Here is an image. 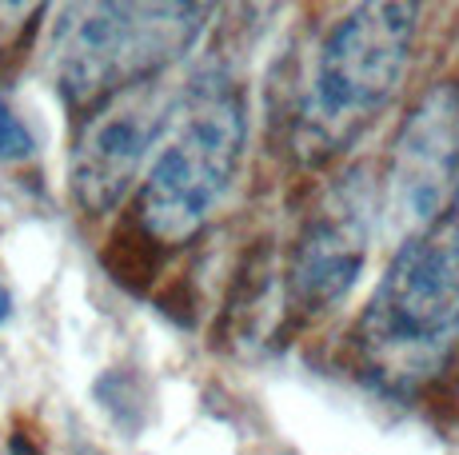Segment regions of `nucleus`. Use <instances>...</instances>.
Wrapping results in <instances>:
<instances>
[{
  "label": "nucleus",
  "instance_id": "nucleus-3",
  "mask_svg": "<svg viewBox=\"0 0 459 455\" xmlns=\"http://www.w3.org/2000/svg\"><path fill=\"white\" fill-rule=\"evenodd\" d=\"M420 32V0H359L328 32L299 112L307 160L348 148L392 104L408 76Z\"/></svg>",
  "mask_w": 459,
  "mask_h": 455
},
{
  "label": "nucleus",
  "instance_id": "nucleus-6",
  "mask_svg": "<svg viewBox=\"0 0 459 455\" xmlns=\"http://www.w3.org/2000/svg\"><path fill=\"white\" fill-rule=\"evenodd\" d=\"M372 228L376 200L359 176L320 200V208L299 228L284 272V300L296 316H320L351 292L368 264Z\"/></svg>",
  "mask_w": 459,
  "mask_h": 455
},
{
  "label": "nucleus",
  "instance_id": "nucleus-4",
  "mask_svg": "<svg viewBox=\"0 0 459 455\" xmlns=\"http://www.w3.org/2000/svg\"><path fill=\"white\" fill-rule=\"evenodd\" d=\"M172 104L160 96L156 76H128L104 96L68 156V196L88 220L117 212L120 200L136 188L156 152Z\"/></svg>",
  "mask_w": 459,
  "mask_h": 455
},
{
  "label": "nucleus",
  "instance_id": "nucleus-9",
  "mask_svg": "<svg viewBox=\"0 0 459 455\" xmlns=\"http://www.w3.org/2000/svg\"><path fill=\"white\" fill-rule=\"evenodd\" d=\"M32 148H37V144H32L29 124L16 116V108L8 104L4 89H0V160H4V164H21V160H29V156H32Z\"/></svg>",
  "mask_w": 459,
  "mask_h": 455
},
{
  "label": "nucleus",
  "instance_id": "nucleus-2",
  "mask_svg": "<svg viewBox=\"0 0 459 455\" xmlns=\"http://www.w3.org/2000/svg\"><path fill=\"white\" fill-rule=\"evenodd\" d=\"M356 360L376 388H428L459 344V228L447 220L400 240L356 323Z\"/></svg>",
  "mask_w": 459,
  "mask_h": 455
},
{
  "label": "nucleus",
  "instance_id": "nucleus-8",
  "mask_svg": "<svg viewBox=\"0 0 459 455\" xmlns=\"http://www.w3.org/2000/svg\"><path fill=\"white\" fill-rule=\"evenodd\" d=\"M220 0H136L128 76H160L192 52Z\"/></svg>",
  "mask_w": 459,
  "mask_h": 455
},
{
  "label": "nucleus",
  "instance_id": "nucleus-1",
  "mask_svg": "<svg viewBox=\"0 0 459 455\" xmlns=\"http://www.w3.org/2000/svg\"><path fill=\"white\" fill-rule=\"evenodd\" d=\"M248 144V108L232 76L204 73L172 104L156 152L140 176L136 220L164 248L192 244L236 184Z\"/></svg>",
  "mask_w": 459,
  "mask_h": 455
},
{
  "label": "nucleus",
  "instance_id": "nucleus-11",
  "mask_svg": "<svg viewBox=\"0 0 459 455\" xmlns=\"http://www.w3.org/2000/svg\"><path fill=\"white\" fill-rule=\"evenodd\" d=\"M8 316H13V292H8V288L0 284V323H4Z\"/></svg>",
  "mask_w": 459,
  "mask_h": 455
},
{
  "label": "nucleus",
  "instance_id": "nucleus-5",
  "mask_svg": "<svg viewBox=\"0 0 459 455\" xmlns=\"http://www.w3.org/2000/svg\"><path fill=\"white\" fill-rule=\"evenodd\" d=\"M459 204V84L444 81L408 112L387 164V220L400 240L447 224Z\"/></svg>",
  "mask_w": 459,
  "mask_h": 455
},
{
  "label": "nucleus",
  "instance_id": "nucleus-10",
  "mask_svg": "<svg viewBox=\"0 0 459 455\" xmlns=\"http://www.w3.org/2000/svg\"><path fill=\"white\" fill-rule=\"evenodd\" d=\"M48 0H0V45H13L24 37L32 21L44 13Z\"/></svg>",
  "mask_w": 459,
  "mask_h": 455
},
{
  "label": "nucleus",
  "instance_id": "nucleus-7",
  "mask_svg": "<svg viewBox=\"0 0 459 455\" xmlns=\"http://www.w3.org/2000/svg\"><path fill=\"white\" fill-rule=\"evenodd\" d=\"M136 0H65L48 32V73L60 100L88 112L128 81Z\"/></svg>",
  "mask_w": 459,
  "mask_h": 455
}]
</instances>
